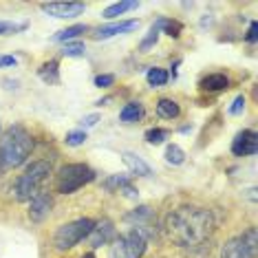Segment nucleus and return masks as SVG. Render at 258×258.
Instances as JSON below:
<instances>
[{
	"label": "nucleus",
	"instance_id": "19",
	"mask_svg": "<svg viewBox=\"0 0 258 258\" xmlns=\"http://www.w3.org/2000/svg\"><path fill=\"white\" fill-rule=\"evenodd\" d=\"M157 115L161 119H174V117H179V104L172 99H159L157 102Z\"/></svg>",
	"mask_w": 258,
	"mask_h": 258
},
{
	"label": "nucleus",
	"instance_id": "14",
	"mask_svg": "<svg viewBox=\"0 0 258 258\" xmlns=\"http://www.w3.org/2000/svg\"><path fill=\"white\" fill-rule=\"evenodd\" d=\"M104 187L106 190H110V192H121V195H126L128 199H137L139 197V192L133 187V183H131V179L126 177V174H113L110 179H106L104 181Z\"/></svg>",
	"mask_w": 258,
	"mask_h": 258
},
{
	"label": "nucleus",
	"instance_id": "31",
	"mask_svg": "<svg viewBox=\"0 0 258 258\" xmlns=\"http://www.w3.org/2000/svg\"><path fill=\"white\" fill-rule=\"evenodd\" d=\"M115 82L113 75H97L95 78V86H99V89H106V86H110Z\"/></svg>",
	"mask_w": 258,
	"mask_h": 258
},
{
	"label": "nucleus",
	"instance_id": "1",
	"mask_svg": "<svg viewBox=\"0 0 258 258\" xmlns=\"http://www.w3.org/2000/svg\"><path fill=\"white\" fill-rule=\"evenodd\" d=\"M214 216L205 208H195V205H183L166 219V234L179 247H199L208 243L214 234Z\"/></svg>",
	"mask_w": 258,
	"mask_h": 258
},
{
	"label": "nucleus",
	"instance_id": "33",
	"mask_svg": "<svg viewBox=\"0 0 258 258\" xmlns=\"http://www.w3.org/2000/svg\"><path fill=\"white\" fill-rule=\"evenodd\" d=\"M18 64V60H16L14 55H0V69L3 67H16Z\"/></svg>",
	"mask_w": 258,
	"mask_h": 258
},
{
	"label": "nucleus",
	"instance_id": "26",
	"mask_svg": "<svg viewBox=\"0 0 258 258\" xmlns=\"http://www.w3.org/2000/svg\"><path fill=\"white\" fill-rule=\"evenodd\" d=\"M168 137V131H163V128H150L148 133H146V142L157 146V144H163V139Z\"/></svg>",
	"mask_w": 258,
	"mask_h": 258
},
{
	"label": "nucleus",
	"instance_id": "20",
	"mask_svg": "<svg viewBox=\"0 0 258 258\" xmlns=\"http://www.w3.org/2000/svg\"><path fill=\"white\" fill-rule=\"evenodd\" d=\"M137 7H139V3H115V5H110V7L104 9V18L113 20L117 16L126 14V11H131V9H137Z\"/></svg>",
	"mask_w": 258,
	"mask_h": 258
},
{
	"label": "nucleus",
	"instance_id": "24",
	"mask_svg": "<svg viewBox=\"0 0 258 258\" xmlns=\"http://www.w3.org/2000/svg\"><path fill=\"white\" fill-rule=\"evenodd\" d=\"M146 80H148L150 86H163L168 82V73L163 71V69H150L148 75H146Z\"/></svg>",
	"mask_w": 258,
	"mask_h": 258
},
{
	"label": "nucleus",
	"instance_id": "32",
	"mask_svg": "<svg viewBox=\"0 0 258 258\" xmlns=\"http://www.w3.org/2000/svg\"><path fill=\"white\" fill-rule=\"evenodd\" d=\"M97 121H99V115H86L80 124H82V128H91V126H95Z\"/></svg>",
	"mask_w": 258,
	"mask_h": 258
},
{
	"label": "nucleus",
	"instance_id": "27",
	"mask_svg": "<svg viewBox=\"0 0 258 258\" xmlns=\"http://www.w3.org/2000/svg\"><path fill=\"white\" fill-rule=\"evenodd\" d=\"M67 146H71V148H78V146H82L86 142V133L84 131H73V133H69L67 135Z\"/></svg>",
	"mask_w": 258,
	"mask_h": 258
},
{
	"label": "nucleus",
	"instance_id": "2",
	"mask_svg": "<svg viewBox=\"0 0 258 258\" xmlns=\"http://www.w3.org/2000/svg\"><path fill=\"white\" fill-rule=\"evenodd\" d=\"M33 150V137L22 126H11L0 137V163L3 168L22 166Z\"/></svg>",
	"mask_w": 258,
	"mask_h": 258
},
{
	"label": "nucleus",
	"instance_id": "15",
	"mask_svg": "<svg viewBox=\"0 0 258 258\" xmlns=\"http://www.w3.org/2000/svg\"><path fill=\"white\" fill-rule=\"evenodd\" d=\"M121 159H124L128 170H131L133 174H137V177H146V174H150V166L142 159V157L133 155V152H121Z\"/></svg>",
	"mask_w": 258,
	"mask_h": 258
},
{
	"label": "nucleus",
	"instance_id": "22",
	"mask_svg": "<svg viewBox=\"0 0 258 258\" xmlns=\"http://www.w3.org/2000/svg\"><path fill=\"white\" fill-rule=\"evenodd\" d=\"M82 33H86V25H75V27H69V29H64V31H60L53 40L55 42H67V40L78 38V36H82Z\"/></svg>",
	"mask_w": 258,
	"mask_h": 258
},
{
	"label": "nucleus",
	"instance_id": "10",
	"mask_svg": "<svg viewBox=\"0 0 258 258\" xmlns=\"http://www.w3.org/2000/svg\"><path fill=\"white\" fill-rule=\"evenodd\" d=\"M258 150V137L254 131H243L236 135L232 144V152L236 157H249V155H256Z\"/></svg>",
	"mask_w": 258,
	"mask_h": 258
},
{
	"label": "nucleus",
	"instance_id": "23",
	"mask_svg": "<svg viewBox=\"0 0 258 258\" xmlns=\"http://www.w3.org/2000/svg\"><path fill=\"white\" fill-rule=\"evenodd\" d=\"M159 29H166V33L168 36H172V38H179V33H181V29H183V25L177 20H166V18H159L155 22Z\"/></svg>",
	"mask_w": 258,
	"mask_h": 258
},
{
	"label": "nucleus",
	"instance_id": "34",
	"mask_svg": "<svg viewBox=\"0 0 258 258\" xmlns=\"http://www.w3.org/2000/svg\"><path fill=\"white\" fill-rule=\"evenodd\" d=\"M256 33H258V27H256V22H251L249 25V31H247V42H256Z\"/></svg>",
	"mask_w": 258,
	"mask_h": 258
},
{
	"label": "nucleus",
	"instance_id": "18",
	"mask_svg": "<svg viewBox=\"0 0 258 258\" xmlns=\"http://www.w3.org/2000/svg\"><path fill=\"white\" fill-rule=\"evenodd\" d=\"M201 86L205 91H225L227 86H230V80H227L223 73H212L201 82Z\"/></svg>",
	"mask_w": 258,
	"mask_h": 258
},
{
	"label": "nucleus",
	"instance_id": "12",
	"mask_svg": "<svg viewBox=\"0 0 258 258\" xmlns=\"http://www.w3.org/2000/svg\"><path fill=\"white\" fill-rule=\"evenodd\" d=\"M115 236V227H113V223L110 221H99L95 223V227H93V232L89 234V243H91V247H102V245H106L110 238Z\"/></svg>",
	"mask_w": 258,
	"mask_h": 258
},
{
	"label": "nucleus",
	"instance_id": "3",
	"mask_svg": "<svg viewBox=\"0 0 258 258\" xmlns=\"http://www.w3.org/2000/svg\"><path fill=\"white\" fill-rule=\"evenodd\" d=\"M51 177V163L49 161H33L25 172L16 179L14 183V197L18 201H31L42 192L44 183Z\"/></svg>",
	"mask_w": 258,
	"mask_h": 258
},
{
	"label": "nucleus",
	"instance_id": "21",
	"mask_svg": "<svg viewBox=\"0 0 258 258\" xmlns=\"http://www.w3.org/2000/svg\"><path fill=\"white\" fill-rule=\"evenodd\" d=\"M166 161L172 163V166H181V163L185 161V152L181 150L177 144H170L166 148Z\"/></svg>",
	"mask_w": 258,
	"mask_h": 258
},
{
	"label": "nucleus",
	"instance_id": "35",
	"mask_svg": "<svg viewBox=\"0 0 258 258\" xmlns=\"http://www.w3.org/2000/svg\"><path fill=\"white\" fill-rule=\"evenodd\" d=\"M82 258H95V256H93V254H84V256H82Z\"/></svg>",
	"mask_w": 258,
	"mask_h": 258
},
{
	"label": "nucleus",
	"instance_id": "36",
	"mask_svg": "<svg viewBox=\"0 0 258 258\" xmlns=\"http://www.w3.org/2000/svg\"><path fill=\"white\" fill-rule=\"evenodd\" d=\"M0 172H3V163H0Z\"/></svg>",
	"mask_w": 258,
	"mask_h": 258
},
{
	"label": "nucleus",
	"instance_id": "6",
	"mask_svg": "<svg viewBox=\"0 0 258 258\" xmlns=\"http://www.w3.org/2000/svg\"><path fill=\"white\" fill-rule=\"evenodd\" d=\"M146 243L148 238L142 232L131 230L113 240V245L108 247V258H142L146 251Z\"/></svg>",
	"mask_w": 258,
	"mask_h": 258
},
{
	"label": "nucleus",
	"instance_id": "9",
	"mask_svg": "<svg viewBox=\"0 0 258 258\" xmlns=\"http://www.w3.org/2000/svg\"><path fill=\"white\" fill-rule=\"evenodd\" d=\"M44 14L53 16V18H75V16L84 14V3H44L40 5Z\"/></svg>",
	"mask_w": 258,
	"mask_h": 258
},
{
	"label": "nucleus",
	"instance_id": "13",
	"mask_svg": "<svg viewBox=\"0 0 258 258\" xmlns=\"http://www.w3.org/2000/svg\"><path fill=\"white\" fill-rule=\"evenodd\" d=\"M139 27V20H126V22H115V25H106V27H99L95 29L93 38L95 40H106V38H113L117 33H128V31H135Z\"/></svg>",
	"mask_w": 258,
	"mask_h": 258
},
{
	"label": "nucleus",
	"instance_id": "25",
	"mask_svg": "<svg viewBox=\"0 0 258 258\" xmlns=\"http://www.w3.org/2000/svg\"><path fill=\"white\" fill-rule=\"evenodd\" d=\"M159 33H161V29L157 27V25H152L150 31H148V36H146V38L142 40V44H139V49H142V51H148L150 46H155L157 40H159Z\"/></svg>",
	"mask_w": 258,
	"mask_h": 258
},
{
	"label": "nucleus",
	"instance_id": "17",
	"mask_svg": "<svg viewBox=\"0 0 258 258\" xmlns=\"http://www.w3.org/2000/svg\"><path fill=\"white\" fill-rule=\"evenodd\" d=\"M144 117V106L139 102H131L126 104L124 108H121L119 113V119L124 121V124H133V121H139Z\"/></svg>",
	"mask_w": 258,
	"mask_h": 258
},
{
	"label": "nucleus",
	"instance_id": "29",
	"mask_svg": "<svg viewBox=\"0 0 258 258\" xmlns=\"http://www.w3.org/2000/svg\"><path fill=\"white\" fill-rule=\"evenodd\" d=\"M22 29H27L25 22H0V36H5V33H16V31H22Z\"/></svg>",
	"mask_w": 258,
	"mask_h": 258
},
{
	"label": "nucleus",
	"instance_id": "11",
	"mask_svg": "<svg viewBox=\"0 0 258 258\" xmlns=\"http://www.w3.org/2000/svg\"><path fill=\"white\" fill-rule=\"evenodd\" d=\"M51 208H53V199L46 192H40L38 197L31 199V208H29V219L33 223H42L46 216L51 214Z\"/></svg>",
	"mask_w": 258,
	"mask_h": 258
},
{
	"label": "nucleus",
	"instance_id": "5",
	"mask_svg": "<svg viewBox=\"0 0 258 258\" xmlns=\"http://www.w3.org/2000/svg\"><path fill=\"white\" fill-rule=\"evenodd\" d=\"M93 227H95V221H91V219H80V221H73V223L62 225L60 230L55 232V236H53L55 249L67 251V249L75 247L80 240H84L93 232Z\"/></svg>",
	"mask_w": 258,
	"mask_h": 258
},
{
	"label": "nucleus",
	"instance_id": "8",
	"mask_svg": "<svg viewBox=\"0 0 258 258\" xmlns=\"http://www.w3.org/2000/svg\"><path fill=\"white\" fill-rule=\"evenodd\" d=\"M128 223H133V230L142 232L146 238H150L152 234H155V214H152L150 208H146V205H142V208H137L135 212H131L126 216Z\"/></svg>",
	"mask_w": 258,
	"mask_h": 258
},
{
	"label": "nucleus",
	"instance_id": "4",
	"mask_svg": "<svg viewBox=\"0 0 258 258\" xmlns=\"http://www.w3.org/2000/svg\"><path fill=\"white\" fill-rule=\"evenodd\" d=\"M93 179H95V172L89 166H84V163H69V166H64L57 172L55 187L62 195H71V192L80 190L82 185L91 183Z\"/></svg>",
	"mask_w": 258,
	"mask_h": 258
},
{
	"label": "nucleus",
	"instance_id": "30",
	"mask_svg": "<svg viewBox=\"0 0 258 258\" xmlns=\"http://www.w3.org/2000/svg\"><path fill=\"white\" fill-rule=\"evenodd\" d=\"M245 110V97L238 95L236 99H234V104L230 106V115H240Z\"/></svg>",
	"mask_w": 258,
	"mask_h": 258
},
{
	"label": "nucleus",
	"instance_id": "7",
	"mask_svg": "<svg viewBox=\"0 0 258 258\" xmlns=\"http://www.w3.org/2000/svg\"><path fill=\"white\" fill-rule=\"evenodd\" d=\"M256 227H249L245 234L236 238H230L221 249V258H256L258 254V240Z\"/></svg>",
	"mask_w": 258,
	"mask_h": 258
},
{
	"label": "nucleus",
	"instance_id": "28",
	"mask_svg": "<svg viewBox=\"0 0 258 258\" xmlns=\"http://www.w3.org/2000/svg\"><path fill=\"white\" fill-rule=\"evenodd\" d=\"M62 55H67V57H80V55H84V44H80V42L67 44L62 49Z\"/></svg>",
	"mask_w": 258,
	"mask_h": 258
},
{
	"label": "nucleus",
	"instance_id": "16",
	"mask_svg": "<svg viewBox=\"0 0 258 258\" xmlns=\"http://www.w3.org/2000/svg\"><path fill=\"white\" fill-rule=\"evenodd\" d=\"M40 80L46 82V84H57L60 82V69H57V62L55 60H49V62H44L42 67H40Z\"/></svg>",
	"mask_w": 258,
	"mask_h": 258
}]
</instances>
